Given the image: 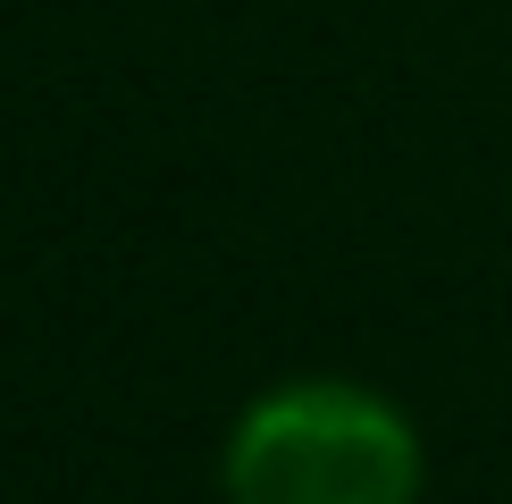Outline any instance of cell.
Returning <instances> with one entry per match:
<instances>
[{
    "label": "cell",
    "mask_w": 512,
    "mask_h": 504,
    "mask_svg": "<svg viewBox=\"0 0 512 504\" xmlns=\"http://www.w3.org/2000/svg\"><path fill=\"white\" fill-rule=\"evenodd\" d=\"M227 496L236 504H412L420 437L403 412L345 378L261 395L227 437Z\"/></svg>",
    "instance_id": "1"
}]
</instances>
